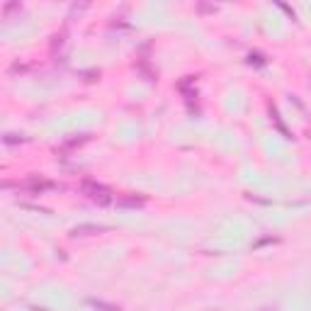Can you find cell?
Returning a JSON list of instances; mask_svg holds the SVG:
<instances>
[{"instance_id": "obj_1", "label": "cell", "mask_w": 311, "mask_h": 311, "mask_svg": "<svg viewBox=\"0 0 311 311\" xmlns=\"http://www.w3.org/2000/svg\"><path fill=\"white\" fill-rule=\"evenodd\" d=\"M80 192L88 197V200L97 202V204H110L112 202V192L107 187H102V185L92 183V180H83L80 183Z\"/></svg>"}, {"instance_id": "obj_2", "label": "cell", "mask_w": 311, "mask_h": 311, "mask_svg": "<svg viewBox=\"0 0 311 311\" xmlns=\"http://www.w3.org/2000/svg\"><path fill=\"white\" fill-rule=\"evenodd\" d=\"M27 190H32V192H44V190H49V187H54V183H49V180H37V178H32L29 183H24Z\"/></svg>"}, {"instance_id": "obj_3", "label": "cell", "mask_w": 311, "mask_h": 311, "mask_svg": "<svg viewBox=\"0 0 311 311\" xmlns=\"http://www.w3.org/2000/svg\"><path fill=\"white\" fill-rule=\"evenodd\" d=\"M105 229H100V226H78L73 229V236H92V234H102Z\"/></svg>"}, {"instance_id": "obj_4", "label": "cell", "mask_w": 311, "mask_h": 311, "mask_svg": "<svg viewBox=\"0 0 311 311\" xmlns=\"http://www.w3.org/2000/svg\"><path fill=\"white\" fill-rule=\"evenodd\" d=\"M144 202H146L144 197H119L117 204H119V207H141Z\"/></svg>"}]
</instances>
